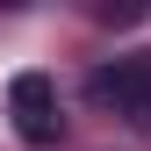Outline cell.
<instances>
[{"label":"cell","mask_w":151,"mask_h":151,"mask_svg":"<svg viewBox=\"0 0 151 151\" xmlns=\"http://www.w3.org/2000/svg\"><path fill=\"white\" fill-rule=\"evenodd\" d=\"M86 93L101 108H115V115L129 122H151V58H115V65H101L86 79Z\"/></svg>","instance_id":"obj_1"},{"label":"cell","mask_w":151,"mask_h":151,"mask_svg":"<svg viewBox=\"0 0 151 151\" xmlns=\"http://www.w3.org/2000/svg\"><path fill=\"white\" fill-rule=\"evenodd\" d=\"M7 108H14L22 144H58V93H50L43 72H14L7 79Z\"/></svg>","instance_id":"obj_2"}]
</instances>
